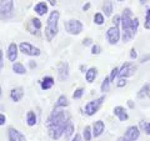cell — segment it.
<instances>
[{
	"label": "cell",
	"instance_id": "5bb4252c",
	"mask_svg": "<svg viewBox=\"0 0 150 141\" xmlns=\"http://www.w3.org/2000/svg\"><path fill=\"white\" fill-rule=\"evenodd\" d=\"M18 45L15 43H11L10 45H9V48H8V59H9V61H11L14 63L16 60L18 58Z\"/></svg>",
	"mask_w": 150,
	"mask_h": 141
},
{
	"label": "cell",
	"instance_id": "74e56055",
	"mask_svg": "<svg viewBox=\"0 0 150 141\" xmlns=\"http://www.w3.org/2000/svg\"><path fill=\"white\" fill-rule=\"evenodd\" d=\"M4 66V55H3V50L0 49V69H3Z\"/></svg>",
	"mask_w": 150,
	"mask_h": 141
},
{
	"label": "cell",
	"instance_id": "7c38bea8",
	"mask_svg": "<svg viewBox=\"0 0 150 141\" xmlns=\"http://www.w3.org/2000/svg\"><path fill=\"white\" fill-rule=\"evenodd\" d=\"M8 136H9V141H26L25 136L23 135L19 130L14 129V128H9Z\"/></svg>",
	"mask_w": 150,
	"mask_h": 141
},
{
	"label": "cell",
	"instance_id": "8d00e7d4",
	"mask_svg": "<svg viewBox=\"0 0 150 141\" xmlns=\"http://www.w3.org/2000/svg\"><path fill=\"white\" fill-rule=\"evenodd\" d=\"M137 56H138L137 50H135V48H133V49L130 50V58H131V59H137Z\"/></svg>",
	"mask_w": 150,
	"mask_h": 141
},
{
	"label": "cell",
	"instance_id": "5b68a950",
	"mask_svg": "<svg viewBox=\"0 0 150 141\" xmlns=\"http://www.w3.org/2000/svg\"><path fill=\"white\" fill-rule=\"evenodd\" d=\"M104 100H105V96H100V97L95 99V100L89 101L88 104L85 105V107H84V110H85V114L89 115V116L96 114L98 110L100 109V106H101V104H103V101H104Z\"/></svg>",
	"mask_w": 150,
	"mask_h": 141
},
{
	"label": "cell",
	"instance_id": "e575fe53",
	"mask_svg": "<svg viewBox=\"0 0 150 141\" xmlns=\"http://www.w3.org/2000/svg\"><path fill=\"white\" fill-rule=\"evenodd\" d=\"M120 21H121V16L120 15H115L114 18H112V24H114V26H118L119 27Z\"/></svg>",
	"mask_w": 150,
	"mask_h": 141
},
{
	"label": "cell",
	"instance_id": "f907efd6",
	"mask_svg": "<svg viewBox=\"0 0 150 141\" xmlns=\"http://www.w3.org/2000/svg\"><path fill=\"white\" fill-rule=\"evenodd\" d=\"M1 95H3V90H1V86H0V97H1Z\"/></svg>",
	"mask_w": 150,
	"mask_h": 141
},
{
	"label": "cell",
	"instance_id": "f1b7e54d",
	"mask_svg": "<svg viewBox=\"0 0 150 141\" xmlns=\"http://www.w3.org/2000/svg\"><path fill=\"white\" fill-rule=\"evenodd\" d=\"M144 27L145 29L150 30V8L148 9L146 14H145V23H144Z\"/></svg>",
	"mask_w": 150,
	"mask_h": 141
},
{
	"label": "cell",
	"instance_id": "83f0119b",
	"mask_svg": "<svg viewBox=\"0 0 150 141\" xmlns=\"http://www.w3.org/2000/svg\"><path fill=\"white\" fill-rule=\"evenodd\" d=\"M140 128H142V130L146 135H150V123H145V121H142V123H140Z\"/></svg>",
	"mask_w": 150,
	"mask_h": 141
},
{
	"label": "cell",
	"instance_id": "b9f144b4",
	"mask_svg": "<svg viewBox=\"0 0 150 141\" xmlns=\"http://www.w3.org/2000/svg\"><path fill=\"white\" fill-rule=\"evenodd\" d=\"M150 59V55H145V56H143L142 58V60H140V63H145L146 60H149Z\"/></svg>",
	"mask_w": 150,
	"mask_h": 141
},
{
	"label": "cell",
	"instance_id": "f6af8a7d",
	"mask_svg": "<svg viewBox=\"0 0 150 141\" xmlns=\"http://www.w3.org/2000/svg\"><path fill=\"white\" fill-rule=\"evenodd\" d=\"M80 70H81V71H83V73H85V70H86V68H85V66H84V65H80Z\"/></svg>",
	"mask_w": 150,
	"mask_h": 141
},
{
	"label": "cell",
	"instance_id": "4fadbf2b",
	"mask_svg": "<svg viewBox=\"0 0 150 141\" xmlns=\"http://www.w3.org/2000/svg\"><path fill=\"white\" fill-rule=\"evenodd\" d=\"M23 96H24V89L23 87H14L11 89L10 91V99L14 101V102H19L23 99Z\"/></svg>",
	"mask_w": 150,
	"mask_h": 141
},
{
	"label": "cell",
	"instance_id": "ffe728a7",
	"mask_svg": "<svg viewBox=\"0 0 150 141\" xmlns=\"http://www.w3.org/2000/svg\"><path fill=\"white\" fill-rule=\"evenodd\" d=\"M68 105H69V101H68L67 96H65V95H62V96H59V97H58V100H56L54 109H63V107H67Z\"/></svg>",
	"mask_w": 150,
	"mask_h": 141
},
{
	"label": "cell",
	"instance_id": "52a82bcc",
	"mask_svg": "<svg viewBox=\"0 0 150 141\" xmlns=\"http://www.w3.org/2000/svg\"><path fill=\"white\" fill-rule=\"evenodd\" d=\"M135 73H137V66H135L134 64H131V63H125V64H123V66L119 69V75L118 76L126 79L129 76H133Z\"/></svg>",
	"mask_w": 150,
	"mask_h": 141
},
{
	"label": "cell",
	"instance_id": "836d02e7",
	"mask_svg": "<svg viewBox=\"0 0 150 141\" xmlns=\"http://www.w3.org/2000/svg\"><path fill=\"white\" fill-rule=\"evenodd\" d=\"M100 53H101V46H100V45H98V44L93 45V48H91V54H94V55H99Z\"/></svg>",
	"mask_w": 150,
	"mask_h": 141
},
{
	"label": "cell",
	"instance_id": "816d5d0a",
	"mask_svg": "<svg viewBox=\"0 0 150 141\" xmlns=\"http://www.w3.org/2000/svg\"><path fill=\"white\" fill-rule=\"evenodd\" d=\"M118 141H124V140H123V137H120V139H119Z\"/></svg>",
	"mask_w": 150,
	"mask_h": 141
},
{
	"label": "cell",
	"instance_id": "f35d334b",
	"mask_svg": "<svg viewBox=\"0 0 150 141\" xmlns=\"http://www.w3.org/2000/svg\"><path fill=\"white\" fill-rule=\"evenodd\" d=\"M91 43H93V40L90 39V37H86V39L83 40V45H85V46H86V45H90Z\"/></svg>",
	"mask_w": 150,
	"mask_h": 141
},
{
	"label": "cell",
	"instance_id": "7bdbcfd3",
	"mask_svg": "<svg viewBox=\"0 0 150 141\" xmlns=\"http://www.w3.org/2000/svg\"><path fill=\"white\" fill-rule=\"evenodd\" d=\"M89 8H90V3H86L85 5L83 6V10H84V11H86V10H89Z\"/></svg>",
	"mask_w": 150,
	"mask_h": 141
},
{
	"label": "cell",
	"instance_id": "8992f818",
	"mask_svg": "<svg viewBox=\"0 0 150 141\" xmlns=\"http://www.w3.org/2000/svg\"><path fill=\"white\" fill-rule=\"evenodd\" d=\"M65 30L71 35H78L83 31V24L81 21L75 20V19H70L65 23Z\"/></svg>",
	"mask_w": 150,
	"mask_h": 141
},
{
	"label": "cell",
	"instance_id": "d590c367",
	"mask_svg": "<svg viewBox=\"0 0 150 141\" xmlns=\"http://www.w3.org/2000/svg\"><path fill=\"white\" fill-rule=\"evenodd\" d=\"M125 85H126V79L119 78V80L116 81V86H118V87H124Z\"/></svg>",
	"mask_w": 150,
	"mask_h": 141
},
{
	"label": "cell",
	"instance_id": "7dc6e473",
	"mask_svg": "<svg viewBox=\"0 0 150 141\" xmlns=\"http://www.w3.org/2000/svg\"><path fill=\"white\" fill-rule=\"evenodd\" d=\"M139 1H140V4H145V3L148 1V0H139Z\"/></svg>",
	"mask_w": 150,
	"mask_h": 141
},
{
	"label": "cell",
	"instance_id": "c3c4849f",
	"mask_svg": "<svg viewBox=\"0 0 150 141\" xmlns=\"http://www.w3.org/2000/svg\"><path fill=\"white\" fill-rule=\"evenodd\" d=\"M30 66H31V68H34V66H36V64H34V63H30Z\"/></svg>",
	"mask_w": 150,
	"mask_h": 141
},
{
	"label": "cell",
	"instance_id": "603a6c76",
	"mask_svg": "<svg viewBox=\"0 0 150 141\" xmlns=\"http://www.w3.org/2000/svg\"><path fill=\"white\" fill-rule=\"evenodd\" d=\"M26 124L29 126H34L36 124V115L34 111H29L26 114Z\"/></svg>",
	"mask_w": 150,
	"mask_h": 141
},
{
	"label": "cell",
	"instance_id": "d4e9b609",
	"mask_svg": "<svg viewBox=\"0 0 150 141\" xmlns=\"http://www.w3.org/2000/svg\"><path fill=\"white\" fill-rule=\"evenodd\" d=\"M104 21H105V19H104V15H103L101 13H96L95 15H94V23H95L96 25H103Z\"/></svg>",
	"mask_w": 150,
	"mask_h": 141
},
{
	"label": "cell",
	"instance_id": "9a60e30c",
	"mask_svg": "<svg viewBox=\"0 0 150 141\" xmlns=\"http://www.w3.org/2000/svg\"><path fill=\"white\" fill-rule=\"evenodd\" d=\"M114 115L118 117L119 121H126L129 119V115H128V112L125 111V109L123 106H116L115 109H114Z\"/></svg>",
	"mask_w": 150,
	"mask_h": 141
},
{
	"label": "cell",
	"instance_id": "ab89813d",
	"mask_svg": "<svg viewBox=\"0 0 150 141\" xmlns=\"http://www.w3.org/2000/svg\"><path fill=\"white\" fill-rule=\"evenodd\" d=\"M5 120H6V117H5V115H4V114H0V126H1V125H4V124H5Z\"/></svg>",
	"mask_w": 150,
	"mask_h": 141
},
{
	"label": "cell",
	"instance_id": "ee69618b",
	"mask_svg": "<svg viewBox=\"0 0 150 141\" xmlns=\"http://www.w3.org/2000/svg\"><path fill=\"white\" fill-rule=\"evenodd\" d=\"M46 1H49V4H50V5H55L56 0H46Z\"/></svg>",
	"mask_w": 150,
	"mask_h": 141
},
{
	"label": "cell",
	"instance_id": "7a4b0ae2",
	"mask_svg": "<svg viewBox=\"0 0 150 141\" xmlns=\"http://www.w3.org/2000/svg\"><path fill=\"white\" fill-rule=\"evenodd\" d=\"M121 31H123V41L124 43H129V41L135 36V34L138 32V27H139V19L138 18H133V14L129 8L124 9L123 15H121Z\"/></svg>",
	"mask_w": 150,
	"mask_h": 141
},
{
	"label": "cell",
	"instance_id": "2e32d148",
	"mask_svg": "<svg viewBox=\"0 0 150 141\" xmlns=\"http://www.w3.org/2000/svg\"><path fill=\"white\" fill-rule=\"evenodd\" d=\"M104 129H105V125L101 120L95 121L94 125H93V136H95V137L100 136L103 134V131H104Z\"/></svg>",
	"mask_w": 150,
	"mask_h": 141
},
{
	"label": "cell",
	"instance_id": "44dd1931",
	"mask_svg": "<svg viewBox=\"0 0 150 141\" xmlns=\"http://www.w3.org/2000/svg\"><path fill=\"white\" fill-rule=\"evenodd\" d=\"M13 71L15 73V74H19V75H24L25 73H26V69H25V66L23 64H20V63H14L13 64Z\"/></svg>",
	"mask_w": 150,
	"mask_h": 141
},
{
	"label": "cell",
	"instance_id": "7402d4cb",
	"mask_svg": "<svg viewBox=\"0 0 150 141\" xmlns=\"http://www.w3.org/2000/svg\"><path fill=\"white\" fill-rule=\"evenodd\" d=\"M112 3L110 1V0H106V1L104 3V5H103V13L105 14V16H110L111 13H112Z\"/></svg>",
	"mask_w": 150,
	"mask_h": 141
},
{
	"label": "cell",
	"instance_id": "4316f807",
	"mask_svg": "<svg viewBox=\"0 0 150 141\" xmlns=\"http://www.w3.org/2000/svg\"><path fill=\"white\" fill-rule=\"evenodd\" d=\"M149 87H150L149 84H145V85H144L142 89H140V91L138 92V97H139V99H142V97H144L145 95H146V94H148V90H149Z\"/></svg>",
	"mask_w": 150,
	"mask_h": 141
},
{
	"label": "cell",
	"instance_id": "d6986e66",
	"mask_svg": "<svg viewBox=\"0 0 150 141\" xmlns=\"http://www.w3.org/2000/svg\"><path fill=\"white\" fill-rule=\"evenodd\" d=\"M96 76H98V69L96 68H90L86 71V74H85V79H86V81L89 84H91V82L95 81Z\"/></svg>",
	"mask_w": 150,
	"mask_h": 141
},
{
	"label": "cell",
	"instance_id": "f5cc1de1",
	"mask_svg": "<svg viewBox=\"0 0 150 141\" xmlns=\"http://www.w3.org/2000/svg\"><path fill=\"white\" fill-rule=\"evenodd\" d=\"M118 1H124V0H118Z\"/></svg>",
	"mask_w": 150,
	"mask_h": 141
},
{
	"label": "cell",
	"instance_id": "1f68e13d",
	"mask_svg": "<svg viewBox=\"0 0 150 141\" xmlns=\"http://www.w3.org/2000/svg\"><path fill=\"white\" fill-rule=\"evenodd\" d=\"M31 24L33 26L35 27V29H41V21H40V19H38V18H33L31 19Z\"/></svg>",
	"mask_w": 150,
	"mask_h": 141
},
{
	"label": "cell",
	"instance_id": "277c9868",
	"mask_svg": "<svg viewBox=\"0 0 150 141\" xmlns=\"http://www.w3.org/2000/svg\"><path fill=\"white\" fill-rule=\"evenodd\" d=\"M14 13V0H0V19L8 20Z\"/></svg>",
	"mask_w": 150,
	"mask_h": 141
},
{
	"label": "cell",
	"instance_id": "ba28073f",
	"mask_svg": "<svg viewBox=\"0 0 150 141\" xmlns=\"http://www.w3.org/2000/svg\"><path fill=\"white\" fill-rule=\"evenodd\" d=\"M19 50L24 55H29V56H39L40 55V49L35 48V46H33L29 43H21L19 45Z\"/></svg>",
	"mask_w": 150,
	"mask_h": 141
},
{
	"label": "cell",
	"instance_id": "6da1fadb",
	"mask_svg": "<svg viewBox=\"0 0 150 141\" xmlns=\"http://www.w3.org/2000/svg\"><path fill=\"white\" fill-rule=\"evenodd\" d=\"M69 121L70 119L67 112L63 111L62 109H54L53 112L50 114L48 121H46L50 137L53 140H59L64 134V130Z\"/></svg>",
	"mask_w": 150,
	"mask_h": 141
},
{
	"label": "cell",
	"instance_id": "30bf717a",
	"mask_svg": "<svg viewBox=\"0 0 150 141\" xmlns=\"http://www.w3.org/2000/svg\"><path fill=\"white\" fill-rule=\"evenodd\" d=\"M140 136V129L138 126H129L125 130V134L123 136L124 141H137Z\"/></svg>",
	"mask_w": 150,
	"mask_h": 141
},
{
	"label": "cell",
	"instance_id": "681fc988",
	"mask_svg": "<svg viewBox=\"0 0 150 141\" xmlns=\"http://www.w3.org/2000/svg\"><path fill=\"white\" fill-rule=\"evenodd\" d=\"M146 95H148V97L150 99V87H149V90H148V94H146Z\"/></svg>",
	"mask_w": 150,
	"mask_h": 141
},
{
	"label": "cell",
	"instance_id": "60d3db41",
	"mask_svg": "<svg viewBox=\"0 0 150 141\" xmlns=\"http://www.w3.org/2000/svg\"><path fill=\"white\" fill-rule=\"evenodd\" d=\"M73 141H81V136L79 135V134H75V136H74Z\"/></svg>",
	"mask_w": 150,
	"mask_h": 141
},
{
	"label": "cell",
	"instance_id": "ac0fdd59",
	"mask_svg": "<svg viewBox=\"0 0 150 141\" xmlns=\"http://www.w3.org/2000/svg\"><path fill=\"white\" fill-rule=\"evenodd\" d=\"M40 85H41V89H43V90H49V89H51V87H53V85H54V78L45 76L40 81Z\"/></svg>",
	"mask_w": 150,
	"mask_h": 141
},
{
	"label": "cell",
	"instance_id": "9c48e42d",
	"mask_svg": "<svg viewBox=\"0 0 150 141\" xmlns=\"http://www.w3.org/2000/svg\"><path fill=\"white\" fill-rule=\"evenodd\" d=\"M120 31H119V27L118 26H111L106 31V40L109 41L110 45H115L118 44V41L120 39Z\"/></svg>",
	"mask_w": 150,
	"mask_h": 141
},
{
	"label": "cell",
	"instance_id": "484cf974",
	"mask_svg": "<svg viewBox=\"0 0 150 141\" xmlns=\"http://www.w3.org/2000/svg\"><path fill=\"white\" fill-rule=\"evenodd\" d=\"M109 87H110V80H109V78H105L104 80H103V82H101L100 90L103 92H106V91H109Z\"/></svg>",
	"mask_w": 150,
	"mask_h": 141
},
{
	"label": "cell",
	"instance_id": "bcb514c9",
	"mask_svg": "<svg viewBox=\"0 0 150 141\" xmlns=\"http://www.w3.org/2000/svg\"><path fill=\"white\" fill-rule=\"evenodd\" d=\"M128 105H129L130 107H134V104H133V102H131V101H128Z\"/></svg>",
	"mask_w": 150,
	"mask_h": 141
},
{
	"label": "cell",
	"instance_id": "8fae6325",
	"mask_svg": "<svg viewBox=\"0 0 150 141\" xmlns=\"http://www.w3.org/2000/svg\"><path fill=\"white\" fill-rule=\"evenodd\" d=\"M58 75L60 81H65L69 79V64L68 63H60L58 68Z\"/></svg>",
	"mask_w": 150,
	"mask_h": 141
},
{
	"label": "cell",
	"instance_id": "cb8c5ba5",
	"mask_svg": "<svg viewBox=\"0 0 150 141\" xmlns=\"http://www.w3.org/2000/svg\"><path fill=\"white\" fill-rule=\"evenodd\" d=\"M74 134V125L71 121H69L68 125H67V128H65L64 130V135H65V139H69L70 136H71Z\"/></svg>",
	"mask_w": 150,
	"mask_h": 141
},
{
	"label": "cell",
	"instance_id": "f546056e",
	"mask_svg": "<svg viewBox=\"0 0 150 141\" xmlns=\"http://www.w3.org/2000/svg\"><path fill=\"white\" fill-rule=\"evenodd\" d=\"M84 139H85V141H90V139H91L90 126H85V129H84Z\"/></svg>",
	"mask_w": 150,
	"mask_h": 141
},
{
	"label": "cell",
	"instance_id": "e0dca14e",
	"mask_svg": "<svg viewBox=\"0 0 150 141\" xmlns=\"http://www.w3.org/2000/svg\"><path fill=\"white\" fill-rule=\"evenodd\" d=\"M34 10H35V13L38 14V15H40V16L45 15V14L48 13V5H46L45 1H40L34 6Z\"/></svg>",
	"mask_w": 150,
	"mask_h": 141
},
{
	"label": "cell",
	"instance_id": "4dcf8cb0",
	"mask_svg": "<svg viewBox=\"0 0 150 141\" xmlns=\"http://www.w3.org/2000/svg\"><path fill=\"white\" fill-rule=\"evenodd\" d=\"M119 75V68H114L111 70V74H110V76H109V80H110V82L112 81H115V78Z\"/></svg>",
	"mask_w": 150,
	"mask_h": 141
},
{
	"label": "cell",
	"instance_id": "d6a6232c",
	"mask_svg": "<svg viewBox=\"0 0 150 141\" xmlns=\"http://www.w3.org/2000/svg\"><path fill=\"white\" fill-rule=\"evenodd\" d=\"M83 94H84V89L83 87H79V89H76V90L74 91L73 99H80L83 96Z\"/></svg>",
	"mask_w": 150,
	"mask_h": 141
},
{
	"label": "cell",
	"instance_id": "3957f363",
	"mask_svg": "<svg viewBox=\"0 0 150 141\" xmlns=\"http://www.w3.org/2000/svg\"><path fill=\"white\" fill-rule=\"evenodd\" d=\"M59 18H60V13L58 10H54L50 13V15L48 18V24H46V27H45V36H46V40L48 41H51L55 37V35L58 34Z\"/></svg>",
	"mask_w": 150,
	"mask_h": 141
}]
</instances>
